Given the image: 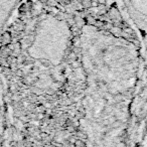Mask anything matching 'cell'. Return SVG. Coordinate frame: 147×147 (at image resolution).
Masks as SVG:
<instances>
[{"mask_svg": "<svg viewBox=\"0 0 147 147\" xmlns=\"http://www.w3.org/2000/svg\"><path fill=\"white\" fill-rule=\"evenodd\" d=\"M81 4H82V6L85 7V8H90V7L92 6L93 2H92V0H82V1H81Z\"/></svg>", "mask_w": 147, "mask_h": 147, "instance_id": "obj_1", "label": "cell"}, {"mask_svg": "<svg viewBox=\"0 0 147 147\" xmlns=\"http://www.w3.org/2000/svg\"><path fill=\"white\" fill-rule=\"evenodd\" d=\"M11 40V36L9 33H4V34L2 35V42L3 43H8L9 41Z\"/></svg>", "mask_w": 147, "mask_h": 147, "instance_id": "obj_2", "label": "cell"}]
</instances>
